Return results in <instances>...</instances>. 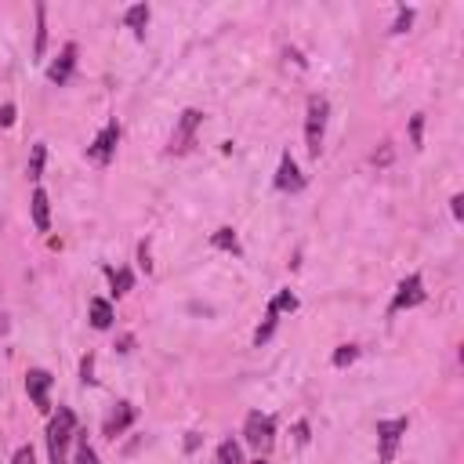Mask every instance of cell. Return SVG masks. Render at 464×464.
<instances>
[{"mask_svg":"<svg viewBox=\"0 0 464 464\" xmlns=\"http://www.w3.org/2000/svg\"><path fill=\"white\" fill-rule=\"evenodd\" d=\"M73 435H77V413L70 406H59V413L48 424V453H51V464H66V450H70Z\"/></svg>","mask_w":464,"mask_h":464,"instance_id":"cell-1","label":"cell"},{"mask_svg":"<svg viewBox=\"0 0 464 464\" xmlns=\"http://www.w3.org/2000/svg\"><path fill=\"white\" fill-rule=\"evenodd\" d=\"M327 120H330V106H327V98L312 95V98H309V109H305V145H309V156H320V153H323Z\"/></svg>","mask_w":464,"mask_h":464,"instance_id":"cell-2","label":"cell"},{"mask_svg":"<svg viewBox=\"0 0 464 464\" xmlns=\"http://www.w3.org/2000/svg\"><path fill=\"white\" fill-rule=\"evenodd\" d=\"M244 439H247V446H255L258 453H265V450L273 446V439H276V421H273V413H262V410L247 413V421H244Z\"/></svg>","mask_w":464,"mask_h":464,"instance_id":"cell-3","label":"cell"},{"mask_svg":"<svg viewBox=\"0 0 464 464\" xmlns=\"http://www.w3.org/2000/svg\"><path fill=\"white\" fill-rule=\"evenodd\" d=\"M410 421L406 417H395V421H377V464H392L403 435H406Z\"/></svg>","mask_w":464,"mask_h":464,"instance_id":"cell-4","label":"cell"},{"mask_svg":"<svg viewBox=\"0 0 464 464\" xmlns=\"http://www.w3.org/2000/svg\"><path fill=\"white\" fill-rule=\"evenodd\" d=\"M424 280L417 276V273H410L406 280H399V287H395V298H392V305H388V312H403V309H417V305H424Z\"/></svg>","mask_w":464,"mask_h":464,"instance_id":"cell-5","label":"cell"},{"mask_svg":"<svg viewBox=\"0 0 464 464\" xmlns=\"http://www.w3.org/2000/svg\"><path fill=\"white\" fill-rule=\"evenodd\" d=\"M203 124V113L200 109H185L181 116H178V124H174V135H171V153H185L189 145H192V138H196V127Z\"/></svg>","mask_w":464,"mask_h":464,"instance_id":"cell-6","label":"cell"},{"mask_svg":"<svg viewBox=\"0 0 464 464\" xmlns=\"http://www.w3.org/2000/svg\"><path fill=\"white\" fill-rule=\"evenodd\" d=\"M116 142H120V124L113 120V124H106V127L98 131V138L88 145V156H91L95 163H102V167H106V163L113 160V153H116Z\"/></svg>","mask_w":464,"mask_h":464,"instance_id":"cell-7","label":"cell"},{"mask_svg":"<svg viewBox=\"0 0 464 464\" xmlns=\"http://www.w3.org/2000/svg\"><path fill=\"white\" fill-rule=\"evenodd\" d=\"M26 392H30V399L37 403V410H51V399H48V392H51V374H48V370H30V374H26Z\"/></svg>","mask_w":464,"mask_h":464,"instance_id":"cell-8","label":"cell"},{"mask_svg":"<svg viewBox=\"0 0 464 464\" xmlns=\"http://www.w3.org/2000/svg\"><path fill=\"white\" fill-rule=\"evenodd\" d=\"M302 185H305V178H302V171H298L294 156H291V153H283L280 171H276V189H280V192H298Z\"/></svg>","mask_w":464,"mask_h":464,"instance_id":"cell-9","label":"cell"},{"mask_svg":"<svg viewBox=\"0 0 464 464\" xmlns=\"http://www.w3.org/2000/svg\"><path fill=\"white\" fill-rule=\"evenodd\" d=\"M73 66H77V44H66L62 55L48 66V80H51V84H66V80L73 77Z\"/></svg>","mask_w":464,"mask_h":464,"instance_id":"cell-10","label":"cell"},{"mask_svg":"<svg viewBox=\"0 0 464 464\" xmlns=\"http://www.w3.org/2000/svg\"><path fill=\"white\" fill-rule=\"evenodd\" d=\"M131 421H135V406H131V403H116V410H113V417L106 421V435H109V439H116V435H124V432L131 428Z\"/></svg>","mask_w":464,"mask_h":464,"instance_id":"cell-11","label":"cell"},{"mask_svg":"<svg viewBox=\"0 0 464 464\" xmlns=\"http://www.w3.org/2000/svg\"><path fill=\"white\" fill-rule=\"evenodd\" d=\"M30 207H33V225H37L41 232H48V228H51V203H48V192L37 189L33 200H30Z\"/></svg>","mask_w":464,"mask_h":464,"instance_id":"cell-12","label":"cell"},{"mask_svg":"<svg viewBox=\"0 0 464 464\" xmlns=\"http://www.w3.org/2000/svg\"><path fill=\"white\" fill-rule=\"evenodd\" d=\"M88 312H91V327H95V330H109V327H113V305H109L106 298H95Z\"/></svg>","mask_w":464,"mask_h":464,"instance_id":"cell-13","label":"cell"},{"mask_svg":"<svg viewBox=\"0 0 464 464\" xmlns=\"http://www.w3.org/2000/svg\"><path fill=\"white\" fill-rule=\"evenodd\" d=\"M124 23H127L135 33H145V26H149V5H135V8H127V12H124Z\"/></svg>","mask_w":464,"mask_h":464,"instance_id":"cell-14","label":"cell"},{"mask_svg":"<svg viewBox=\"0 0 464 464\" xmlns=\"http://www.w3.org/2000/svg\"><path fill=\"white\" fill-rule=\"evenodd\" d=\"M294 309H298V294H294V291H280V294L269 302V312H273L276 320H280L283 312H294Z\"/></svg>","mask_w":464,"mask_h":464,"instance_id":"cell-15","label":"cell"},{"mask_svg":"<svg viewBox=\"0 0 464 464\" xmlns=\"http://www.w3.org/2000/svg\"><path fill=\"white\" fill-rule=\"evenodd\" d=\"M218 464H244V450H240L237 439H225L218 446Z\"/></svg>","mask_w":464,"mask_h":464,"instance_id":"cell-16","label":"cell"},{"mask_svg":"<svg viewBox=\"0 0 464 464\" xmlns=\"http://www.w3.org/2000/svg\"><path fill=\"white\" fill-rule=\"evenodd\" d=\"M109 283H113V294L124 298L135 287V276H131V269H109Z\"/></svg>","mask_w":464,"mask_h":464,"instance_id":"cell-17","label":"cell"},{"mask_svg":"<svg viewBox=\"0 0 464 464\" xmlns=\"http://www.w3.org/2000/svg\"><path fill=\"white\" fill-rule=\"evenodd\" d=\"M44 19H48V8L44 5H37V59L44 55V48H48V26H44Z\"/></svg>","mask_w":464,"mask_h":464,"instance_id":"cell-18","label":"cell"},{"mask_svg":"<svg viewBox=\"0 0 464 464\" xmlns=\"http://www.w3.org/2000/svg\"><path fill=\"white\" fill-rule=\"evenodd\" d=\"M210 244H214L218 251H240V244H237V232H232V228H218Z\"/></svg>","mask_w":464,"mask_h":464,"instance_id":"cell-19","label":"cell"},{"mask_svg":"<svg viewBox=\"0 0 464 464\" xmlns=\"http://www.w3.org/2000/svg\"><path fill=\"white\" fill-rule=\"evenodd\" d=\"M44 160H48V149H44V145H33V156H30V167H26V174H30L33 181L44 174Z\"/></svg>","mask_w":464,"mask_h":464,"instance_id":"cell-20","label":"cell"},{"mask_svg":"<svg viewBox=\"0 0 464 464\" xmlns=\"http://www.w3.org/2000/svg\"><path fill=\"white\" fill-rule=\"evenodd\" d=\"M359 359V348L356 345H341L338 352H334V367H348V363H356Z\"/></svg>","mask_w":464,"mask_h":464,"instance_id":"cell-21","label":"cell"},{"mask_svg":"<svg viewBox=\"0 0 464 464\" xmlns=\"http://www.w3.org/2000/svg\"><path fill=\"white\" fill-rule=\"evenodd\" d=\"M77 464H98V453L88 446V439H80V446H77Z\"/></svg>","mask_w":464,"mask_h":464,"instance_id":"cell-22","label":"cell"},{"mask_svg":"<svg viewBox=\"0 0 464 464\" xmlns=\"http://www.w3.org/2000/svg\"><path fill=\"white\" fill-rule=\"evenodd\" d=\"M410 23H413V12H410V8H403V12L395 15V23H392V33H406V30H410Z\"/></svg>","mask_w":464,"mask_h":464,"instance_id":"cell-23","label":"cell"},{"mask_svg":"<svg viewBox=\"0 0 464 464\" xmlns=\"http://www.w3.org/2000/svg\"><path fill=\"white\" fill-rule=\"evenodd\" d=\"M80 377H84V385H95V356H84V363H80Z\"/></svg>","mask_w":464,"mask_h":464,"instance_id":"cell-24","label":"cell"},{"mask_svg":"<svg viewBox=\"0 0 464 464\" xmlns=\"http://www.w3.org/2000/svg\"><path fill=\"white\" fill-rule=\"evenodd\" d=\"M421 127H424V116H421V113H417V116H413V120H410V142H413V145H417V149H421Z\"/></svg>","mask_w":464,"mask_h":464,"instance_id":"cell-25","label":"cell"},{"mask_svg":"<svg viewBox=\"0 0 464 464\" xmlns=\"http://www.w3.org/2000/svg\"><path fill=\"white\" fill-rule=\"evenodd\" d=\"M12 464H37V453H33V446H23L19 453H15V460Z\"/></svg>","mask_w":464,"mask_h":464,"instance_id":"cell-26","label":"cell"},{"mask_svg":"<svg viewBox=\"0 0 464 464\" xmlns=\"http://www.w3.org/2000/svg\"><path fill=\"white\" fill-rule=\"evenodd\" d=\"M0 124H5V127L15 124V106H5V109H0Z\"/></svg>","mask_w":464,"mask_h":464,"instance_id":"cell-27","label":"cell"},{"mask_svg":"<svg viewBox=\"0 0 464 464\" xmlns=\"http://www.w3.org/2000/svg\"><path fill=\"white\" fill-rule=\"evenodd\" d=\"M450 207H453V218L460 221V218H464V196H453V200H450Z\"/></svg>","mask_w":464,"mask_h":464,"instance_id":"cell-28","label":"cell"},{"mask_svg":"<svg viewBox=\"0 0 464 464\" xmlns=\"http://www.w3.org/2000/svg\"><path fill=\"white\" fill-rule=\"evenodd\" d=\"M251 464H269V460H265V457H258V460H251Z\"/></svg>","mask_w":464,"mask_h":464,"instance_id":"cell-29","label":"cell"}]
</instances>
